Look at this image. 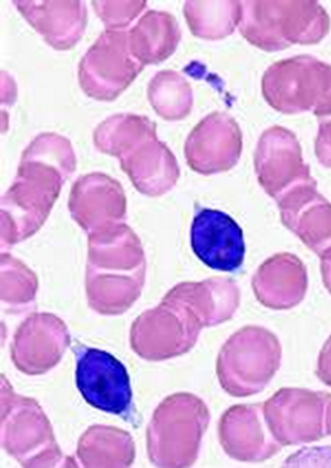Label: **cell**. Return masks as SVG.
<instances>
[{"label": "cell", "instance_id": "ffe728a7", "mask_svg": "<svg viewBox=\"0 0 331 468\" xmlns=\"http://www.w3.org/2000/svg\"><path fill=\"white\" fill-rule=\"evenodd\" d=\"M121 169L144 196L160 197L171 191L180 178V166L172 151L157 139L146 137L120 158Z\"/></svg>", "mask_w": 331, "mask_h": 468}, {"label": "cell", "instance_id": "8992f818", "mask_svg": "<svg viewBox=\"0 0 331 468\" xmlns=\"http://www.w3.org/2000/svg\"><path fill=\"white\" fill-rule=\"evenodd\" d=\"M2 382V447L24 467L65 465L67 456L58 449L42 407L11 390L5 378Z\"/></svg>", "mask_w": 331, "mask_h": 468}, {"label": "cell", "instance_id": "30bf717a", "mask_svg": "<svg viewBox=\"0 0 331 468\" xmlns=\"http://www.w3.org/2000/svg\"><path fill=\"white\" fill-rule=\"evenodd\" d=\"M331 395L305 388H281L264 402L272 435L281 445L310 444L326 438Z\"/></svg>", "mask_w": 331, "mask_h": 468}, {"label": "cell", "instance_id": "8fae6325", "mask_svg": "<svg viewBox=\"0 0 331 468\" xmlns=\"http://www.w3.org/2000/svg\"><path fill=\"white\" fill-rule=\"evenodd\" d=\"M254 171L261 186L276 201L313 180L296 135L281 126H274L261 135L254 151Z\"/></svg>", "mask_w": 331, "mask_h": 468}, {"label": "cell", "instance_id": "5b68a950", "mask_svg": "<svg viewBox=\"0 0 331 468\" xmlns=\"http://www.w3.org/2000/svg\"><path fill=\"white\" fill-rule=\"evenodd\" d=\"M263 96L283 114L312 111L317 119L331 115V65L313 56L274 62L263 76Z\"/></svg>", "mask_w": 331, "mask_h": 468}, {"label": "cell", "instance_id": "f1b7e54d", "mask_svg": "<svg viewBox=\"0 0 331 468\" xmlns=\"http://www.w3.org/2000/svg\"><path fill=\"white\" fill-rule=\"evenodd\" d=\"M148 97L157 114L164 120L178 122L186 119L192 111V88L177 71L159 72L150 80Z\"/></svg>", "mask_w": 331, "mask_h": 468}, {"label": "cell", "instance_id": "7a4b0ae2", "mask_svg": "<svg viewBox=\"0 0 331 468\" xmlns=\"http://www.w3.org/2000/svg\"><path fill=\"white\" fill-rule=\"evenodd\" d=\"M238 28L250 44L276 53L319 44L330 31V17L317 2H245Z\"/></svg>", "mask_w": 331, "mask_h": 468}, {"label": "cell", "instance_id": "cb8c5ba5", "mask_svg": "<svg viewBox=\"0 0 331 468\" xmlns=\"http://www.w3.org/2000/svg\"><path fill=\"white\" fill-rule=\"evenodd\" d=\"M130 53L143 65H157L171 58L181 38L177 19L168 11L144 13L128 31Z\"/></svg>", "mask_w": 331, "mask_h": 468}, {"label": "cell", "instance_id": "6da1fadb", "mask_svg": "<svg viewBox=\"0 0 331 468\" xmlns=\"http://www.w3.org/2000/svg\"><path fill=\"white\" fill-rule=\"evenodd\" d=\"M74 171L76 154L63 135L47 133L31 142L0 205L2 248L29 239L44 226Z\"/></svg>", "mask_w": 331, "mask_h": 468}, {"label": "cell", "instance_id": "44dd1931", "mask_svg": "<svg viewBox=\"0 0 331 468\" xmlns=\"http://www.w3.org/2000/svg\"><path fill=\"white\" fill-rule=\"evenodd\" d=\"M15 5L45 42L58 51L78 45L87 29V6L82 2H15Z\"/></svg>", "mask_w": 331, "mask_h": 468}, {"label": "cell", "instance_id": "d4e9b609", "mask_svg": "<svg viewBox=\"0 0 331 468\" xmlns=\"http://www.w3.org/2000/svg\"><path fill=\"white\" fill-rule=\"evenodd\" d=\"M78 459L85 467H129L135 445L129 433L106 425H94L78 441Z\"/></svg>", "mask_w": 331, "mask_h": 468}, {"label": "cell", "instance_id": "3957f363", "mask_svg": "<svg viewBox=\"0 0 331 468\" xmlns=\"http://www.w3.org/2000/svg\"><path fill=\"white\" fill-rule=\"evenodd\" d=\"M211 422V411L192 393H175L154 411L148 427V453L157 467H191Z\"/></svg>", "mask_w": 331, "mask_h": 468}, {"label": "cell", "instance_id": "7c38bea8", "mask_svg": "<svg viewBox=\"0 0 331 468\" xmlns=\"http://www.w3.org/2000/svg\"><path fill=\"white\" fill-rule=\"evenodd\" d=\"M243 153L240 124L226 112H212L189 134L184 154L192 171L202 176L227 173Z\"/></svg>", "mask_w": 331, "mask_h": 468}, {"label": "cell", "instance_id": "d6986e66", "mask_svg": "<svg viewBox=\"0 0 331 468\" xmlns=\"http://www.w3.org/2000/svg\"><path fill=\"white\" fill-rule=\"evenodd\" d=\"M192 314L202 327L226 323L240 307V287L231 278L212 277L200 282H180L164 296Z\"/></svg>", "mask_w": 331, "mask_h": 468}, {"label": "cell", "instance_id": "9c48e42d", "mask_svg": "<svg viewBox=\"0 0 331 468\" xmlns=\"http://www.w3.org/2000/svg\"><path fill=\"white\" fill-rule=\"evenodd\" d=\"M76 382L83 399L97 410L123 416L132 424H139L125 366L114 355L85 346L76 347Z\"/></svg>", "mask_w": 331, "mask_h": 468}, {"label": "cell", "instance_id": "9a60e30c", "mask_svg": "<svg viewBox=\"0 0 331 468\" xmlns=\"http://www.w3.org/2000/svg\"><path fill=\"white\" fill-rule=\"evenodd\" d=\"M191 239L193 252L211 269L235 272L244 263V232L222 210H200L193 218Z\"/></svg>", "mask_w": 331, "mask_h": 468}, {"label": "cell", "instance_id": "83f0119b", "mask_svg": "<svg viewBox=\"0 0 331 468\" xmlns=\"http://www.w3.org/2000/svg\"><path fill=\"white\" fill-rule=\"evenodd\" d=\"M39 289L37 277L20 260L2 253L0 266V300L4 312L19 315L36 307V293Z\"/></svg>", "mask_w": 331, "mask_h": 468}, {"label": "cell", "instance_id": "484cf974", "mask_svg": "<svg viewBox=\"0 0 331 468\" xmlns=\"http://www.w3.org/2000/svg\"><path fill=\"white\" fill-rule=\"evenodd\" d=\"M152 134H157V124L148 117L117 114L97 126L94 144L101 153L121 158Z\"/></svg>", "mask_w": 331, "mask_h": 468}, {"label": "cell", "instance_id": "e575fe53", "mask_svg": "<svg viewBox=\"0 0 331 468\" xmlns=\"http://www.w3.org/2000/svg\"><path fill=\"white\" fill-rule=\"evenodd\" d=\"M326 431H328V435L331 436V399L330 406H328V420H326Z\"/></svg>", "mask_w": 331, "mask_h": 468}, {"label": "cell", "instance_id": "836d02e7", "mask_svg": "<svg viewBox=\"0 0 331 468\" xmlns=\"http://www.w3.org/2000/svg\"><path fill=\"white\" fill-rule=\"evenodd\" d=\"M321 271L322 280H324V284H326V291L330 292L331 293V255L322 259Z\"/></svg>", "mask_w": 331, "mask_h": 468}, {"label": "cell", "instance_id": "d6a6232c", "mask_svg": "<svg viewBox=\"0 0 331 468\" xmlns=\"http://www.w3.org/2000/svg\"><path fill=\"white\" fill-rule=\"evenodd\" d=\"M316 375L324 384L331 388V336L326 339L317 359Z\"/></svg>", "mask_w": 331, "mask_h": 468}, {"label": "cell", "instance_id": "603a6c76", "mask_svg": "<svg viewBox=\"0 0 331 468\" xmlns=\"http://www.w3.org/2000/svg\"><path fill=\"white\" fill-rule=\"evenodd\" d=\"M146 269L135 272H108L87 268L89 306L101 315H120L130 309L143 291Z\"/></svg>", "mask_w": 331, "mask_h": 468}, {"label": "cell", "instance_id": "4fadbf2b", "mask_svg": "<svg viewBox=\"0 0 331 468\" xmlns=\"http://www.w3.org/2000/svg\"><path fill=\"white\" fill-rule=\"evenodd\" d=\"M71 336L60 318L34 314L22 323L11 346V358L20 372L42 375L57 366Z\"/></svg>", "mask_w": 331, "mask_h": 468}, {"label": "cell", "instance_id": "5bb4252c", "mask_svg": "<svg viewBox=\"0 0 331 468\" xmlns=\"http://www.w3.org/2000/svg\"><path fill=\"white\" fill-rule=\"evenodd\" d=\"M315 178L281 197V221L321 259L331 255V203L316 189Z\"/></svg>", "mask_w": 331, "mask_h": 468}, {"label": "cell", "instance_id": "277c9868", "mask_svg": "<svg viewBox=\"0 0 331 468\" xmlns=\"http://www.w3.org/2000/svg\"><path fill=\"white\" fill-rule=\"evenodd\" d=\"M283 347L276 335L264 327L247 325L222 346L216 361L221 388L232 397L263 392L279 370Z\"/></svg>", "mask_w": 331, "mask_h": 468}, {"label": "cell", "instance_id": "4316f807", "mask_svg": "<svg viewBox=\"0 0 331 468\" xmlns=\"http://www.w3.org/2000/svg\"><path fill=\"white\" fill-rule=\"evenodd\" d=\"M243 2H188L184 16L193 36L221 40L240 27Z\"/></svg>", "mask_w": 331, "mask_h": 468}, {"label": "cell", "instance_id": "2e32d148", "mask_svg": "<svg viewBox=\"0 0 331 468\" xmlns=\"http://www.w3.org/2000/svg\"><path fill=\"white\" fill-rule=\"evenodd\" d=\"M218 431L224 452L243 463H263L283 447L267 425L264 404L231 407L221 418Z\"/></svg>", "mask_w": 331, "mask_h": 468}, {"label": "cell", "instance_id": "4dcf8cb0", "mask_svg": "<svg viewBox=\"0 0 331 468\" xmlns=\"http://www.w3.org/2000/svg\"><path fill=\"white\" fill-rule=\"evenodd\" d=\"M285 465H312V467H331V447H315V449L301 450L287 459Z\"/></svg>", "mask_w": 331, "mask_h": 468}, {"label": "cell", "instance_id": "f546056e", "mask_svg": "<svg viewBox=\"0 0 331 468\" xmlns=\"http://www.w3.org/2000/svg\"><path fill=\"white\" fill-rule=\"evenodd\" d=\"M92 8L105 22L106 29L126 31V27L146 10V2H92Z\"/></svg>", "mask_w": 331, "mask_h": 468}, {"label": "cell", "instance_id": "7402d4cb", "mask_svg": "<svg viewBox=\"0 0 331 468\" xmlns=\"http://www.w3.org/2000/svg\"><path fill=\"white\" fill-rule=\"evenodd\" d=\"M88 266L108 272H134L146 269L141 241L126 223L89 234Z\"/></svg>", "mask_w": 331, "mask_h": 468}, {"label": "cell", "instance_id": "e0dca14e", "mask_svg": "<svg viewBox=\"0 0 331 468\" xmlns=\"http://www.w3.org/2000/svg\"><path fill=\"white\" fill-rule=\"evenodd\" d=\"M74 220L94 234L126 220V196L120 183L101 173L88 174L74 183L69 197Z\"/></svg>", "mask_w": 331, "mask_h": 468}, {"label": "cell", "instance_id": "52a82bcc", "mask_svg": "<svg viewBox=\"0 0 331 468\" xmlns=\"http://www.w3.org/2000/svg\"><path fill=\"white\" fill-rule=\"evenodd\" d=\"M200 321L178 303L163 298L160 306L143 312L130 329V346L140 358L164 361L188 354L202 334Z\"/></svg>", "mask_w": 331, "mask_h": 468}, {"label": "cell", "instance_id": "1f68e13d", "mask_svg": "<svg viewBox=\"0 0 331 468\" xmlns=\"http://www.w3.org/2000/svg\"><path fill=\"white\" fill-rule=\"evenodd\" d=\"M315 153L324 166L331 167V115L321 119L315 142Z\"/></svg>", "mask_w": 331, "mask_h": 468}, {"label": "cell", "instance_id": "ac0fdd59", "mask_svg": "<svg viewBox=\"0 0 331 468\" xmlns=\"http://www.w3.org/2000/svg\"><path fill=\"white\" fill-rule=\"evenodd\" d=\"M256 300L274 311L298 306L307 293V268L293 253H276L265 260L252 280Z\"/></svg>", "mask_w": 331, "mask_h": 468}, {"label": "cell", "instance_id": "ba28073f", "mask_svg": "<svg viewBox=\"0 0 331 468\" xmlns=\"http://www.w3.org/2000/svg\"><path fill=\"white\" fill-rule=\"evenodd\" d=\"M143 68L130 53L128 31L105 29L83 56L78 81L87 96L112 101L129 88Z\"/></svg>", "mask_w": 331, "mask_h": 468}]
</instances>
